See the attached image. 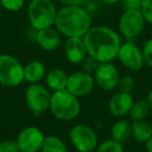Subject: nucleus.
Instances as JSON below:
<instances>
[{"label":"nucleus","instance_id":"obj_31","mask_svg":"<svg viewBox=\"0 0 152 152\" xmlns=\"http://www.w3.org/2000/svg\"><path fill=\"white\" fill-rule=\"evenodd\" d=\"M146 150H147V152H152V137L146 143Z\"/></svg>","mask_w":152,"mask_h":152},{"label":"nucleus","instance_id":"obj_33","mask_svg":"<svg viewBox=\"0 0 152 152\" xmlns=\"http://www.w3.org/2000/svg\"><path fill=\"white\" fill-rule=\"evenodd\" d=\"M99 1L104 4H114V3L118 2L119 0H99Z\"/></svg>","mask_w":152,"mask_h":152},{"label":"nucleus","instance_id":"obj_27","mask_svg":"<svg viewBox=\"0 0 152 152\" xmlns=\"http://www.w3.org/2000/svg\"><path fill=\"white\" fill-rule=\"evenodd\" d=\"M140 11L145 18V21L152 24V0H144Z\"/></svg>","mask_w":152,"mask_h":152},{"label":"nucleus","instance_id":"obj_19","mask_svg":"<svg viewBox=\"0 0 152 152\" xmlns=\"http://www.w3.org/2000/svg\"><path fill=\"white\" fill-rule=\"evenodd\" d=\"M110 134L113 140L124 143L131 137V124H129V122H127L126 120L117 121L112 126Z\"/></svg>","mask_w":152,"mask_h":152},{"label":"nucleus","instance_id":"obj_35","mask_svg":"<svg viewBox=\"0 0 152 152\" xmlns=\"http://www.w3.org/2000/svg\"><path fill=\"white\" fill-rule=\"evenodd\" d=\"M141 1H142V2H143V1H144V0H141Z\"/></svg>","mask_w":152,"mask_h":152},{"label":"nucleus","instance_id":"obj_23","mask_svg":"<svg viewBox=\"0 0 152 152\" xmlns=\"http://www.w3.org/2000/svg\"><path fill=\"white\" fill-rule=\"evenodd\" d=\"M118 88L119 92L131 94L135 89V81L133 77L130 75H124L120 77L118 83Z\"/></svg>","mask_w":152,"mask_h":152},{"label":"nucleus","instance_id":"obj_22","mask_svg":"<svg viewBox=\"0 0 152 152\" xmlns=\"http://www.w3.org/2000/svg\"><path fill=\"white\" fill-rule=\"evenodd\" d=\"M96 152H124L122 143L115 140H106L97 146Z\"/></svg>","mask_w":152,"mask_h":152},{"label":"nucleus","instance_id":"obj_3","mask_svg":"<svg viewBox=\"0 0 152 152\" xmlns=\"http://www.w3.org/2000/svg\"><path fill=\"white\" fill-rule=\"evenodd\" d=\"M49 110L56 119L61 121H72L80 113L78 97L74 96L67 90L53 92Z\"/></svg>","mask_w":152,"mask_h":152},{"label":"nucleus","instance_id":"obj_9","mask_svg":"<svg viewBox=\"0 0 152 152\" xmlns=\"http://www.w3.org/2000/svg\"><path fill=\"white\" fill-rule=\"evenodd\" d=\"M117 58H119L125 68L133 72L140 71L145 65L143 51L132 42H126L121 45Z\"/></svg>","mask_w":152,"mask_h":152},{"label":"nucleus","instance_id":"obj_21","mask_svg":"<svg viewBox=\"0 0 152 152\" xmlns=\"http://www.w3.org/2000/svg\"><path fill=\"white\" fill-rule=\"evenodd\" d=\"M150 106L148 104L146 99H141L137 100L133 102L131 110L129 112V116H130L131 120L133 121H142L147 117V115L149 114Z\"/></svg>","mask_w":152,"mask_h":152},{"label":"nucleus","instance_id":"obj_32","mask_svg":"<svg viewBox=\"0 0 152 152\" xmlns=\"http://www.w3.org/2000/svg\"><path fill=\"white\" fill-rule=\"evenodd\" d=\"M146 100H147L148 104H149L150 106V110H152V90L148 93L147 95V98H146Z\"/></svg>","mask_w":152,"mask_h":152},{"label":"nucleus","instance_id":"obj_17","mask_svg":"<svg viewBox=\"0 0 152 152\" xmlns=\"http://www.w3.org/2000/svg\"><path fill=\"white\" fill-rule=\"evenodd\" d=\"M68 75L64 70L54 68L50 70L46 75V85L48 89L52 90L53 92L65 90L67 87Z\"/></svg>","mask_w":152,"mask_h":152},{"label":"nucleus","instance_id":"obj_29","mask_svg":"<svg viewBox=\"0 0 152 152\" xmlns=\"http://www.w3.org/2000/svg\"><path fill=\"white\" fill-rule=\"evenodd\" d=\"M125 10H140L142 5L141 0H122Z\"/></svg>","mask_w":152,"mask_h":152},{"label":"nucleus","instance_id":"obj_4","mask_svg":"<svg viewBox=\"0 0 152 152\" xmlns=\"http://www.w3.org/2000/svg\"><path fill=\"white\" fill-rule=\"evenodd\" d=\"M27 14L31 27L40 30L54 25L57 10L52 0H31Z\"/></svg>","mask_w":152,"mask_h":152},{"label":"nucleus","instance_id":"obj_10","mask_svg":"<svg viewBox=\"0 0 152 152\" xmlns=\"http://www.w3.org/2000/svg\"><path fill=\"white\" fill-rule=\"evenodd\" d=\"M94 87H95V80L93 75H90L83 71L74 72L68 75L66 90L76 97L79 98L89 95L93 91Z\"/></svg>","mask_w":152,"mask_h":152},{"label":"nucleus","instance_id":"obj_24","mask_svg":"<svg viewBox=\"0 0 152 152\" xmlns=\"http://www.w3.org/2000/svg\"><path fill=\"white\" fill-rule=\"evenodd\" d=\"M80 64H81V68H83V71L90 74V75H94V73H95L96 70L98 69V67L100 65V63L97 59L94 58L93 56H90V55H88Z\"/></svg>","mask_w":152,"mask_h":152},{"label":"nucleus","instance_id":"obj_1","mask_svg":"<svg viewBox=\"0 0 152 152\" xmlns=\"http://www.w3.org/2000/svg\"><path fill=\"white\" fill-rule=\"evenodd\" d=\"M88 54L93 56L100 64L112 63L118 57L122 45L120 36L108 26H93L85 37Z\"/></svg>","mask_w":152,"mask_h":152},{"label":"nucleus","instance_id":"obj_20","mask_svg":"<svg viewBox=\"0 0 152 152\" xmlns=\"http://www.w3.org/2000/svg\"><path fill=\"white\" fill-rule=\"evenodd\" d=\"M41 152H68V148L61 139L56 135L45 137Z\"/></svg>","mask_w":152,"mask_h":152},{"label":"nucleus","instance_id":"obj_2","mask_svg":"<svg viewBox=\"0 0 152 152\" xmlns=\"http://www.w3.org/2000/svg\"><path fill=\"white\" fill-rule=\"evenodd\" d=\"M54 25L68 38H83L92 27V18L83 7L64 5L57 11Z\"/></svg>","mask_w":152,"mask_h":152},{"label":"nucleus","instance_id":"obj_18","mask_svg":"<svg viewBox=\"0 0 152 152\" xmlns=\"http://www.w3.org/2000/svg\"><path fill=\"white\" fill-rule=\"evenodd\" d=\"M131 137L140 143H147L152 137L151 125L144 120L133 121L131 124Z\"/></svg>","mask_w":152,"mask_h":152},{"label":"nucleus","instance_id":"obj_11","mask_svg":"<svg viewBox=\"0 0 152 152\" xmlns=\"http://www.w3.org/2000/svg\"><path fill=\"white\" fill-rule=\"evenodd\" d=\"M45 135L37 126H28L18 134L17 142L21 152H39L42 149Z\"/></svg>","mask_w":152,"mask_h":152},{"label":"nucleus","instance_id":"obj_7","mask_svg":"<svg viewBox=\"0 0 152 152\" xmlns=\"http://www.w3.org/2000/svg\"><path fill=\"white\" fill-rule=\"evenodd\" d=\"M70 142L77 151H94L98 146V137L93 128L85 124H76L69 132Z\"/></svg>","mask_w":152,"mask_h":152},{"label":"nucleus","instance_id":"obj_14","mask_svg":"<svg viewBox=\"0 0 152 152\" xmlns=\"http://www.w3.org/2000/svg\"><path fill=\"white\" fill-rule=\"evenodd\" d=\"M133 102L131 94L118 92L108 101V110L115 117H124L129 115Z\"/></svg>","mask_w":152,"mask_h":152},{"label":"nucleus","instance_id":"obj_16","mask_svg":"<svg viewBox=\"0 0 152 152\" xmlns=\"http://www.w3.org/2000/svg\"><path fill=\"white\" fill-rule=\"evenodd\" d=\"M46 74V68L42 61L34 59L24 66V81L39 83Z\"/></svg>","mask_w":152,"mask_h":152},{"label":"nucleus","instance_id":"obj_15","mask_svg":"<svg viewBox=\"0 0 152 152\" xmlns=\"http://www.w3.org/2000/svg\"><path fill=\"white\" fill-rule=\"evenodd\" d=\"M36 42L42 49L46 51H53L61 45V37L57 29L52 27L37 30Z\"/></svg>","mask_w":152,"mask_h":152},{"label":"nucleus","instance_id":"obj_6","mask_svg":"<svg viewBox=\"0 0 152 152\" xmlns=\"http://www.w3.org/2000/svg\"><path fill=\"white\" fill-rule=\"evenodd\" d=\"M25 101L28 108L39 116L50 108L51 94L45 86L41 83H30L25 92Z\"/></svg>","mask_w":152,"mask_h":152},{"label":"nucleus","instance_id":"obj_34","mask_svg":"<svg viewBox=\"0 0 152 152\" xmlns=\"http://www.w3.org/2000/svg\"><path fill=\"white\" fill-rule=\"evenodd\" d=\"M85 152H94V151H85Z\"/></svg>","mask_w":152,"mask_h":152},{"label":"nucleus","instance_id":"obj_8","mask_svg":"<svg viewBox=\"0 0 152 152\" xmlns=\"http://www.w3.org/2000/svg\"><path fill=\"white\" fill-rule=\"evenodd\" d=\"M145 22L140 10H125L119 20V31L124 38L132 40L141 34Z\"/></svg>","mask_w":152,"mask_h":152},{"label":"nucleus","instance_id":"obj_13","mask_svg":"<svg viewBox=\"0 0 152 152\" xmlns=\"http://www.w3.org/2000/svg\"><path fill=\"white\" fill-rule=\"evenodd\" d=\"M65 55L72 64H80L88 56L83 38H68L65 43Z\"/></svg>","mask_w":152,"mask_h":152},{"label":"nucleus","instance_id":"obj_28","mask_svg":"<svg viewBox=\"0 0 152 152\" xmlns=\"http://www.w3.org/2000/svg\"><path fill=\"white\" fill-rule=\"evenodd\" d=\"M143 56L145 64L152 67V39H149L143 47Z\"/></svg>","mask_w":152,"mask_h":152},{"label":"nucleus","instance_id":"obj_12","mask_svg":"<svg viewBox=\"0 0 152 152\" xmlns=\"http://www.w3.org/2000/svg\"><path fill=\"white\" fill-rule=\"evenodd\" d=\"M93 77L98 87L105 91H112L118 87L120 74L112 63H101Z\"/></svg>","mask_w":152,"mask_h":152},{"label":"nucleus","instance_id":"obj_26","mask_svg":"<svg viewBox=\"0 0 152 152\" xmlns=\"http://www.w3.org/2000/svg\"><path fill=\"white\" fill-rule=\"evenodd\" d=\"M0 152H21L17 140H4L0 142Z\"/></svg>","mask_w":152,"mask_h":152},{"label":"nucleus","instance_id":"obj_5","mask_svg":"<svg viewBox=\"0 0 152 152\" xmlns=\"http://www.w3.org/2000/svg\"><path fill=\"white\" fill-rule=\"evenodd\" d=\"M24 81V66L10 54H0V85L15 88Z\"/></svg>","mask_w":152,"mask_h":152},{"label":"nucleus","instance_id":"obj_30","mask_svg":"<svg viewBox=\"0 0 152 152\" xmlns=\"http://www.w3.org/2000/svg\"><path fill=\"white\" fill-rule=\"evenodd\" d=\"M56 1L61 3L63 5H79V7H83V4L89 2L90 0H56Z\"/></svg>","mask_w":152,"mask_h":152},{"label":"nucleus","instance_id":"obj_25","mask_svg":"<svg viewBox=\"0 0 152 152\" xmlns=\"http://www.w3.org/2000/svg\"><path fill=\"white\" fill-rule=\"evenodd\" d=\"M0 4L9 12H18L23 7L24 0H0Z\"/></svg>","mask_w":152,"mask_h":152}]
</instances>
